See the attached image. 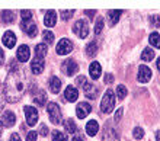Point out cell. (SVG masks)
<instances>
[{"label":"cell","instance_id":"6da1fadb","mask_svg":"<svg viewBox=\"0 0 160 141\" xmlns=\"http://www.w3.org/2000/svg\"><path fill=\"white\" fill-rule=\"evenodd\" d=\"M26 90V76L25 71L21 68L13 67V70L9 71L8 77L3 84V96L6 102L16 103L23 98Z\"/></svg>","mask_w":160,"mask_h":141},{"label":"cell","instance_id":"7a4b0ae2","mask_svg":"<svg viewBox=\"0 0 160 141\" xmlns=\"http://www.w3.org/2000/svg\"><path fill=\"white\" fill-rule=\"evenodd\" d=\"M76 84L86 93V96H88L89 99H95V98H96V89L93 87V84L90 83L84 76H79V77H77Z\"/></svg>","mask_w":160,"mask_h":141},{"label":"cell","instance_id":"3957f363","mask_svg":"<svg viewBox=\"0 0 160 141\" xmlns=\"http://www.w3.org/2000/svg\"><path fill=\"white\" fill-rule=\"evenodd\" d=\"M115 108V96H114V92L108 89L106 93L103 95L102 98V102H101V109L103 113H111L114 111Z\"/></svg>","mask_w":160,"mask_h":141},{"label":"cell","instance_id":"277c9868","mask_svg":"<svg viewBox=\"0 0 160 141\" xmlns=\"http://www.w3.org/2000/svg\"><path fill=\"white\" fill-rule=\"evenodd\" d=\"M47 112H48V116L52 124H60L61 122V111H60V106L54 102L48 103L47 106Z\"/></svg>","mask_w":160,"mask_h":141},{"label":"cell","instance_id":"5b68a950","mask_svg":"<svg viewBox=\"0 0 160 141\" xmlns=\"http://www.w3.org/2000/svg\"><path fill=\"white\" fill-rule=\"evenodd\" d=\"M73 32L76 33L79 38H86L89 33V25L88 22L83 21V19H79V21L74 23V26H73Z\"/></svg>","mask_w":160,"mask_h":141},{"label":"cell","instance_id":"8992f818","mask_svg":"<svg viewBox=\"0 0 160 141\" xmlns=\"http://www.w3.org/2000/svg\"><path fill=\"white\" fill-rule=\"evenodd\" d=\"M102 141H119L118 133H117L115 127H112L111 124H105L103 134H102Z\"/></svg>","mask_w":160,"mask_h":141},{"label":"cell","instance_id":"52a82bcc","mask_svg":"<svg viewBox=\"0 0 160 141\" xmlns=\"http://www.w3.org/2000/svg\"><path fill=\"white\" fill-rule=\"evenodd\" d=\"M23 112H25V118H26V124L29 127H34L38 122V111L32 106H25L23 108Z\"/></svg>","mask_w":160,"mask_h":141},{"label":"cell","instance_id":"ba28073f","mask_svg":"<svg viewBox=\"0 0 160 141\" xmlns=\"http://www.w3.org/2000/svg\"><path fill=\"white\" fill-rule=\"evenodd\" d=\"M21 28L29 38H35L37 33H38V26H37V23L32 21H22Z\"/></svg>","mask_w":160,"mask_h":141},{"label":"cell","instance_id":"9c48e42d","mask_svg":"<svg viewBox=\"0 0 160 141\" xmlns=\"http://www.w3.org/2000/svg\"><path fill=\"white\" fill-rule=\"evenodd\" d=\"M61 70L64 74L67 76H74L79 71V66L74 60H64V63L61 64Z\"/></svg>","mask_w":160,"mask_h":141},{"label":"cell","instance_id":"30bf717a","mask_svg":"<svg viewBox=\"0 0 160 141\" xmlns=\"http://www.w3.org/2000/svg\"><path fill=\"white\" fill-rule=\"evenodd\" d=\"M72 50H73V44L67 38L60 39V42L57 44V54L58 55H67L68 53H72Z\"/></svg>","mask_w":160,"mask_h":141},{"label":"cell","instance_id":"8fae6325","mask_svg":"<svg viewBox=\"0 0 160 141\" xmlns=\"http://www.w3.org/2000/svg\"><path fill=\"white\" fill-rule=\"evenodd\" d=\"M137 79H138V82H141V83H147L148 80L152 79V70H150L147 66H140Z\"/></svg>","mask_w":160,"mask_h":141},{"label":"cell","instance_id":"7c38bea8","mask_svg":"<svg viewBox=\"0 0 160 141\" xmlns=\"http://www.w3.org/2000/svg\"><path fill=\"white\" fill-rule=\"evenodd\" d=\"M90 111H92V106H90V105L86 103V102H80L76 108V115H77V118L83 119V118H86V116L90 113Z\"/></svg>","mask_w":160,"mask_h":141},{"label":"cell","instance_id":"4fadbf2b","mask_svg":"<svg viewBox=\"0 0 160 141\" xmlns=\"http://www.w3.org/2000/svg\"><path fill=\"white\" fill-rule=\"evenodd\" d=\"M2 125L3 127H8V128H10V127H13L15 125V122H16V116H15V113L12 112V111H6V112L2 115Z\"/></svg>","mask_w":160,"mask_h":141},{"label":"cell","instance_id":"5bb4252c","mask_svg":"<svg viewBox=\"0 0 160 141\" xmlns=\"http://www.w3.org/2000/svg\"><path fill=\"white\" fill-rule=\"evenodd\" d=\"M29 55H31V50H29V47L28 45H21L19 48H18L16 57L21 63L28 61V60H29Z\"/></svg>","mask_w":160,"mask_h":141},{"label":"cell","instance_id":"9a60e30c","mask_svg":"<svg viewBox=\"0 0 160 141\" xmlns=\"http://www.w3.org/2000/svg\"><path fill=\"white\" fill-rule=\"evenodd\" d=\"M44 67H45V63H44V58H39V57H35L31 63V68L34 71L35 74H39L44 71Z\"/></svg>","mask_w":160,"mask_h":141},{"label":"cell","instance_id":"2e32d148","mask_svg":"<svg viewBox=\"0 0 160 141\" xmlns=\"http://www.w3.org/2000/svg\"><path fill=\"white\" fill-rule=\"evenodd\" d=\"M2 39H3V44L8 47V48H13L15 44H16V35H15L12 31H6Z\"/></svg>","mask_w":160,"mask_h":141},{"label":"cell","instance_id":"e0dca14e","mask_svg":"<svg viewBox=\"0 0 160 141\" xmlns=\"http://www.w3.org/2000/svg\"><path fill=\"white\" fill-rule=\"evenodd\" d=\"M64 98H66L67 102H76L77 98H79V92H77L76 87L68 86L67 89H66V92H64Z\"/></svg>","mask_w":160,"mask_h":141},{"label":"cell","instance_id":"ac0fdd59","mask_svg":"<svg viewBox=\"0 0 160 141\" xmlns=\"http://www.w3.org/2000/svg\"><path fill=\"white\" fill-rule=\"evenodd\" d=\"M101 71H102V68H101V64L98 61H93L92 64H90V67H89V73H90V77L92 79H99V76H101Z\"/></svg>","mask_w":160,"mask_h":141},{"label":"cell","instance_id":"d6986e66","mask_svg":"<svg viewBox=\"0 0 160 141\" xmlns=\"http://www.w3.org/2000/svg\"><path fill=\"white\" fill-rule=\"evenodd\" d=\"M44 23H45V26H48V28H51V26H54L55 23H57V15H55L54 10H48L45 15V18H44Z\"/></svg>","mask_w":160,"mask_h":141},{"label":"cell","instance_id":"ffe728a7","mask_svg":"<svg viewBox=\"0 0 160 141\" xmlns=\"http://www.w3.org/2000/svg\"><path fill=\"white\" fill-rule=\"evenodd\" d=\"M98 131H99V124H98L95 119L89 121L88 124H86V133H88V135L93 137V135L98 134Z\"/></svg>","mask_w":160,"mask_h":141},{"label":"cell","instance_id":"44dd1931","mask_svg":"<svg viewBox=\"0 0 160 141\" xmlns=\"http://www.w3.org/2000/svg\"><path fill=\"white\" fill-rule=\"evenodd\" d=\"M61 80L58 79V77H55V76H52L50 79V90L52 92V93H60V90H61Z\"/></svg>","mask_w":160,"mask_h":141},{"label":"cell","instance_id":"7402d4cb","mask_svg":"<svg viewBox=\"0 0 160 141\" xmlns=\"http://www.w3.org/2000/svg\"><path fill=\"white\" fill-rule=\"evenodd\" d=\"M34 102L37 105H39V106H44L47 102V93L44 90H38L37 95H35V98H34Z\"/></svg>","mask_w":160,"mask_h":141},{"label":"cell","instance_id":"603a6c76","mask_svg":"<svg viewBox=\"0 0 160 141\" xmlns=\"http://www.w3.org/2000/svg\"><path fill=\"white\" fill-rule=\"evenodd\" d=\"M48 53V47L45 44H38L37 48H35V57H39V58H44Z\"/></svg>","mask_w":160,"mask_h":141},{"label":"cell","instance_id":"cb8c5ba5","mask_svg":"<svg viewBox=\"0 0 160 141\" xmlns=\"http://www.w3.org/2000/svg\"><path fill=\"white\" fill-rule=\"evenodd\" d=\"M121 10H109L108 12V18H109V23H111V26H114L117 22H118V19H119V15H121Z\"/></svg>","mask_w":160,"mask_h":141},{"label":"cell","instance_id":"d4e9b609","mask_svg":"<svg viewBox=\"0 0 160 141\" xmlns=\"http://www.w3.org/2000/svg\"><path fill=\"white\" fill-rule=\"evenodd\" d=\"M2 21H3L4 23H12V22L15 21V13H13L12 10H3V12H2Z\"/></svg>","mask_w":160,"mask_h":141},{"label":"cell","instance_id":"484cf974","mask_svg":"<svg viewBox=\"0 0 160 141\" xmlns=\"http://www.w3.org/2000/svg\"><path fill=\"white\" fill-rule=\"evenodd\" d=\"M153 58H154V51L152 48H146V50L141 53V60L143 61H152Z\"/></svg>","mask_w":160,"mask_h":141},{"label":"cell","instance_id":"4316f807","mask_svg":"<svg viewBox=\"0 0 160 141\" xmlns=\"http://www.w3.org/2000/svg\"><path fill=\"white\" fill-rule=\"evenodd\" d=\"M64 127H66V131H68L70 134H76L77 133V127L74 124V121L73 119H67L64 122Z\"/></svg>","mask_w":160,"mask_h":141},{"label":"cell","instance_id":"83f0119b","mask_svg":"<svg viewBox=\"0 0 160 141\" xmlns=\"http://www.w3.org/2000/svg\"><path fill=\"white\" fill-rule=\"evenodd\" d=\"M148 41H150V44H152L154 48H160V35L157 32H153L152 35H150V38H148Z\"/></svg>","mask_w":160,"mask_h":141},{"label":"cell","instance_id":"f1b7e54d","mask_svg":"<svg viewBox=\"0 0 160 141\" xmlns=\"http://www.w3.org/2000/svg\"><path fill=\"white\" fill-rule=\"evenodd\" d=\"M98 53V44L95 41L90 42V44H88V47H86V54L89 55V57H93V55Z\"/></svg>","mask_w":160,"mask_h":141},{"label":"cell","instance_id":"f546056e","mask_svg":"<svg viewBox=\"0 0 160 141\" xmlns=\"http://www.w3.org/2000/svg\"><path fill=\"white\" fill-rule=\"evenodd\" d=\"M52 141H67V137L63 131H52Z\"/></svg>","mask_w":160,"mask_h":141},{"label":"cell","instance_id":"4dcf8cb0","mask_svg":"<svg viewBox=\"0 0 160 141\" xmlns=\"http://www.w3.org/2000/svg\"><path fill=\"white\" fill-rule=\"evenodd\" d=\"M42 38H44V41H45L47 44H52V41H54V33L51 32V31H44V32H42Z\"/></svg>","mask_w":160,"mask_h":141},{"label":"cell","instance_id":"1f68e13d","mask_svg":"<svg viewBox=\"0 0 160 141\" xmlns=\"http://www.w3.org/2000/svg\"><path fill=\"white\" fill-rule=\"evenodd\" d=\"M117 95H118L119 99H124L127 96V89L124 84H118V87H117Z\"/></svg>","mask_w":160,"mask_h":141},{"label":"cell","instance_id":"d6a6232c","mask_svg":"<svg viewBox=\"0 0 160 141\" xmlns=\"http://www.w3.org/2000/svg\"><path fill=\"white\" fill-rule=\"evenodd\" d=\"M102 29H103V19L99 18L96 22V25H95V35H99L102 32Z\"/></svg>","mask_w":160,"mask_h":141},{"label":"cell","instance_id":"836d02e7","mask_svg":"<svg viewBox=\"0 0 160 141\" xmlns=\"http://www.w3.org/2000/svg\"><path fill=\"white\" fill-rule=\"evenodd\" d=\"M132 135H134V138H137V140H141V138L144 137V131L141 128H134V131H132Z\"/></svg>","mask_w":160,"mask_h":141},{"label":"cell","instance_id":"e575fe53","mask_svg":"<svg viewBox=\"0 0 160 141\" xmlns=\"http://www.w3.org/2000/svg\"><path fill=\"white\" fill-rule=\"evenodd\" d=\"M73 13H74V10H61L60 15H61V19L67 21V19H70V18L73 16Z\"/></svg>","mask_w":160,"mask_h":141},{"label":"cell","instance_id":"d590c367","mask_svg":"<svg viewBox=\"0 0 160 141\" xmlns=\"http://www.w3.org/2000/svg\"><path fill=\"white\" fill-rule=\"evenodd\" d=\"M150 22H152V25L154 26V28H159L160 26V16L159 15H153V16H150Z\"/></svg>","mask_w":160,"mask_h":141},{"label":"cell","instance_id":"8d00e7d4","mask_svg":"<svg viewBox=\"0 0 160 141\" xmlns=\"http://www.w3.org/2000/svg\"><path fill=\"white\" fill-rule=\"evenodd\" d=\"M21 16L23 21H31L32 19V12L31 10H21Z\"/></svg>","mask_w":160,"mask_h":141},{"label":"cell","instance_id":"74e56055","mask_svg":"<svg viewBox=\"0 0 160 141\" xmlns=\"http://www.w3.org/2000/svg\"><path fill=\"white\" fill-rule=\"evenodd\" d=\"M26 141H37V133L35 131H29L26 135Z\"/></svg>","mask_w":160,"mask_h":141},{"label":"cell","instance_id":"f35d334b","mask_svg":"<svg viewBox=\"0 0 160 141\" xmlns=\"http://www.w3.org/2000/svg\"><path fill=\"white\" fill-rule=\"evenodd\" d=\"M103 82H105V84H111L112 82H114V76L108 73V74L105 76V79H103Z\"/></svg>","mask_w":160,"mask_h":141},{"label":"cell","instance_id":"ab89813d","mask_svg":"<svg viewBox=\"0 0 160 141\" xmlns=\"http://www.w3.org/2000/svg\"><path fill=\"white\" fill-rule=\"evenodd\" d=\"M9 141H21V137H19V134H12L10 135V138H9Z\"/></svg>","mask_w":160,"mask_h":141},{"label":"cell","instance_id":"60d3db41","mask_svg":"<svg viewBox=\"0 0 160 141\" xmlns=\"http://www.w3.org/2000/svg\"><path fill=\"white\" fill-rule=\"evenodd\" d=\"M121 118H122V108H119L117 111V113H115V121H119Z\"/></svg>","mask_w":160,"mask_h":141},{"label":"cell","instance_id":"b9f144b4","mask_svg":"<svg viewBox=\"0 0 160 141\" xmlns=\"http://www.w3.org/2000/svg\"><path fill=\"white\" fill-rule=\"evenodd\" d=\"M3 105H4V96L0 90V112H2V109H3Z\"/></svg>","mask_w":160,"mask_h":141},{"label":"cell","instance_id":"7bdbcfd3","mask_svg":"<svg viewBox=\"0 0 160 141\" xmlns=\"http://www.w3.org/2000/svg\"><path fill=\"white\" fill-rule=\"evenodd\" d=\"M84 13H86L90 19H93V18H95V10H84Z\"/></svg>","mask_w":160,"mask_h":141},{"label":"cell","instance_id":"ee69618b","mask_svg":"<svg viewBox=\"0 0 160 141\" xmlns=\"http://www.w3.org/2000/svg\"><path fill=\"white\" fill-rule=\"evenodd\" d=\"M4 63V53H3V50L0 48V66Z\"/></svg>","mask_w":160,"mask_h":141},{"label":"cell","instance_id":"f6af8a7d","mask_svg":"<svg viewBox=\"0 0 160 141\" xmlns=\"http://www.w3.org/2000/svg\"><path fill=\"white\" fill-rule=\"evenodd\" d=\"M47 134H48L47 127H45V125H42V127H41V135H47Z\"/></svg>","mask_w":160,"mask_h":141},{"label":"cell","instance_id":"bcb514c9","mask_svg":"<svg viewBox=\"0 0 160 141\" xmlns=\"http://www.w3.org/2000/svg\"><path fill=\"white\" fill-rule=\"evenodd\" d=\"M72 141H84V140H83V137H80V135H76V137L73 138Z\"/></svg>","mask_w":160,"mask_h":141},{"label":"cell","instance_id":"7dc6e473","mask_svg":"<svg viewBox=\"0 0 160 141\" xmlns=\"http://www.w3.org/2000/svg\"><path fill=\"white\" fill-rule=\"evenodd\" d=\"M156 140L160 141V131H157V133H156Z\"/></svg>","mask_w":160,"mask_h":141},{"label":"cell","instance_id":"c3c4849f","mask_svg":"<svg viewBox=\"0 0 160 141\" xmlns=\"http://www.w3.org/2000/svg\"><path fill=\"white\" fill-rule=\"evenodd\" d=\"M157 68H159V71H160V57L157 58Z\"/></svg>","mask_w":160,"mask_h":141},{"label":"cell","instance_id":"681fc988","mask_svg":"<svg viewBox=\"0 0 160 141\" xmlns=\"http://www.w3.org/2000/svg\"><path fill=\"white\" fill-rule=\"evenodd\" d=\"M2 133H3V131H2V125H0V137H2Z\"/></svg>","mask_w":160,"mask_h":141}]
</instances>
